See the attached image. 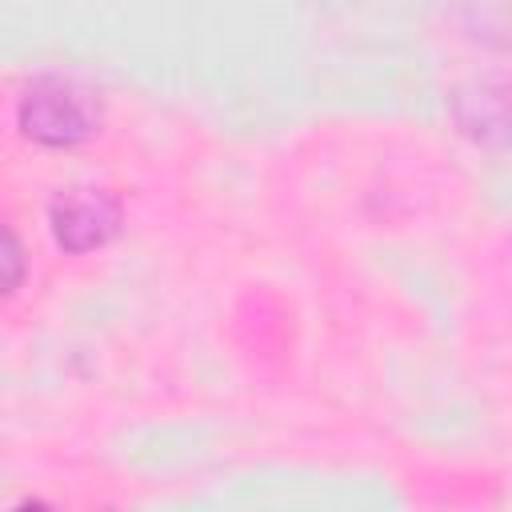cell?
Here are the masks:
<instances>
[{"mask_svg": "<svg viewBox=\"0 0 512 512\" xmlns=\"http://www.w3.org/2000/svg\"><path fill=\"white\" fill-rule=\"evenodd\" d=\"M96 100L68 80H36L20 100V128L52 148L80 144L96 132Z\"/></svg>", "mask_w": 512, "mask_h": 512, "instance_id": "6da1fadb", "label": "cell"}, {"mask_svg": "<svg viewBox=\"0 0 512 512\" xmlns=\"http://www.w3.org/2000/svg\"><path fill=\"white\" fill-rule=\"evenodd\" d=\"M120 228V204L100 188H72L52 204V236L68 252L100 248Z\"/></svg>", "mask_w": 512, "mask_h": 512, "instance_id": "7a4b0ae2", "label": "cell"}, {"mask_svg": "<svg viewBox=\"0 0 512 512\" xmlns=\"http://www.w3.org/2000/svg\"><path fill=\"white\" fill-rule=\"evenodd\" d=\"M24 248L16 240V232L8 224H0V296H8L12 288H20L24 280Z\"/></svg>", "mask_w": 512, "mask_h": 512, "instance_id": "3957f363", "label": "cell"}]
</instances>
